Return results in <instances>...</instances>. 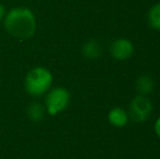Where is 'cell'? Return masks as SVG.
Wrapping results in <instances>:
<instances>
[{"mask_svg": "<svg viewBox=\"0 0 160 159\" xmlns=\"http://www.w3.org/2000/svg\"><path fill=\"white\" fill-rule=\"evenodd\" d=\"M4 26L12 36L26 39L35 33L36 19L30 9L13 8L4 17Z\"/></svg>", "mask_w": 160, "mask_h": 159, "instance_id": "cell-1", "label": "cell"}, {"mask_svg": "<svg viewBox=\"0 0 160 159\" xmlns=\"http://www.w3.org/2000/svg\"><path fill=\"white\" fill-rule=\"evenodd\" d=\"M52 75L47 69L36 68L28 74L25 80V88L31 95L40 96L51 86Z\"/></svg>", "mask_w": 160, "mask_h": 159, "instance_id": "cell-2", "label": "cell"}, {"mask_svg": "<svg viewBox=\"0 0 160 159\" xmlns=\"http://www.w3.org/2000/svg\"><path fill=\"white\" fill-rule=\"evenodd\" d=\"M70 102V93L65 88H55L48 94L46 98V108L49 115L55 116L63 111Z\"/></svg>", "mask_w": 160, "mask_h": 159, "instance_id": "cell-3", "label": "cell"}, {"mask_svg": "<svg viewBox=\"0 0 160 159\" xmlns=\"http://www.w3.org/2000/svg\"><path fill=\"white\" fill-rule=\"evenodd\" d=\"M152 112V104L147 96L137 95L130 104V116L136 122H143L149 118Z\"/></svg>", "mask_w": 160, "mask_h": 159, "instance_id": "cell-4", "label": "cell"}, {"mask_svg": "<svg viewBox=\"0 0 160 159\" xmlns=\"http://www.w3.org/2000/svg\"><path fill=\"white\" fill-rule=\"evenodd\" d=\"M110 52L116 60L123 61V60L128 59L133 55L134 45L132 44L131 40L127 38H118L112 42L110 47Z\"/></svg>", "mask_w": 160, "mask_h": 159, "instance_id": "cell-5", "label": "cell"}, {"mask_svg": "<svg viewBox=\"0 0 160 159\" xmlns=\"http://www.w3.org/2000/svg\"><path fill=\"white\" fill-rule=\"evenodd\" d=\"M130 116L125 109L121 107H114L108 113V120L110 124H112L116 127H123L128 124Z\"/></svg>", "mask_w": 160, "mask_h": 159, "instance_id": "cell-6", "label": "cell"}, {"mask_svg": "<svg viewBox=\"0 0 160 159\" xmlns=\"http://www.w3.org/2000/svg\"><path fill=\"white\" fill-rule=\"evenodd\" d=\"M135 87H136L137 92H138V95L147 96L149 94H152V91H154V80L150 77H148V75H142L136 80Z\"/></svg>", "mask_w": 160, "mask_h": 159, "instance_id": "cell-7", "label": "cell"}, {"mask_svg": "<svg viewBox=\"0 0 160 159\" xmlns=\"http://www.w3.org/2000/svg\"><path fill=\"white\" fill-rule=\"evenodd\" d=\"M100 52L101 48L96 40H89L83 46V53L87 58H91V59L98 58L100 56Z\"/></svg>", "mask_w": 160, "mask_h": 159, "instance_id": "cell-8", "label": "cell"}, {"mask_svg": "<svg viewBox=\"0 0 160 159\" xmlns=\"http://www.w3.org/2000/svg\"><path fill=\"white\" fill-rule=\"evenodd\" d=\"M148 23L154 30L160 31V2L152 7L148 13Z\"/></svg>", "mask_w": 160, "mask_h": 159, "instance_id": "cell-9", "label": "cell"}, {"mask_svg": "<svg viewBox=\"0 0 160 159\" xmlns=\"http://www.w3.org/2000/svg\"><path fill=\"white\" fill-rule=\"evenodd\" d=\"M28 117L33 121H39L44 118V107L39 104H33L32 106H30L28 108Z\"/></svg>", "mask_w": 160, "mask_h": 159, "instance_id": "cell-10", "label": "cell"}, {"mask_svg": "<svg viewBox=\"0 0 160 159\" xmlns=\"http://www.w3.org/2000/svg\"><path fill=\"white\" fill-rule=\"evenodd\" d=\"M155 132H156L157 136L160 138V117L156 120V123H155Z\"/></svg>", "mask_w": 160, "mask_h": 159, "instance_id": "cell-11", "label": "cell"}, {"mask_svg": "<svg viewBox=\"0 0 160 159\" xmlns=\"http://www.w3.org/2000/svg\"><path fill=\"white\" fill-rule=\"evenodd\" d=\"M4 17H6V9H4L3 4L0 3V21L4 19Z\"/></svg>", "mask_w": 160, "mask_h": 159, "instance_id": "cell-12", "label": "cell"}]
</instances>
